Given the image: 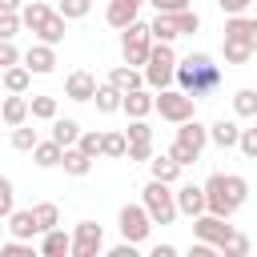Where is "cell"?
Segmentation results:
<instances>
[{
    "instance_id": "1",
    "label": "cell",
    "mask_w": 257,
    "mask_h": 257,
    "mask_svg": "<svg viewBox=\"0 0 257 257\" xmlns=\"http://www.w3.org/2000/svg\"><path fill=\"white\" fill-rule=\"evenodd\" d=\"M173 84H177L181 92H189L193 100H201V96H209V92L221 84V64H213L209 52H189L185 60H177Z\"/></svg>"
},
{
    "instance_id": "2",
    "label": "cell",
    "mask_w": 257,
    "mask_h": 257,
    "mask_svg": "<svg viewBox=\"0 0 257 257\" xmlns=\"http://www.w3.org/2000/svg\"><path fill=\"white\" fill-rule=\"evenodd\" d=\"M205 145H209V128H205L197 116H189V120L177 124V141L169 145V157L185 169V165H197V161H201Z\"/></svg>"
},
{
    "instance_id": "3",
    "label": "cell",
    "mask_w": 257,
    "mask_h": 257,
    "mask_svg": "<svg viewBox=\"0 0 257 257\" xmlns=\"http://www.w3.org/2000/svg\"><path fill=\"white\" fill-rule=\"evenodd\" d=\"M173 72H177V52H173V44H165V40H153V48H149V60L141 64V76H145V84H149L153 92H161V88H173Z\"/></svg>"
},
{
    "instance_id": "4",
    "label": "cell",
    "mask_w": 257,
    "mask_h": 257,
    "mask_svg": "<svg viewBox=\"0 0 257 257\" xmlns=\"http://www.w3.org/2000/svg\"><path fill=\"white\" fill-rule=\"evenodd\" d=\"M141 205L153 217V225H173L177 221V197H173V189L165 181H149L141 189Z\"/></svg>"
},
{
    "instance_id": "5",
    "label": "cell",
    "mask_w": 257,
    "mask_h": 257,
    "mask_svg": "<svg viewBox=\"0 0 257 257\" xmlns=\"http://www.w3.org/2000/svg\"><path fill=\"white\" fill-rule=\"evenodd\" d=\"M153 112H161V120H169V124H181V120L197 116V100L181 88H161V92H153Z\"/></svg>"
},
{
    "instance_id": "6",
    "label": "cell",
    "mask_w": 257,
    "mask_h": 257,
    "mask_svg": "<svg viewBox=\"0 0 257 257\" xmlns=\"http://www.w3.org/2000/svg\"><path fill=\"white\" fill-rule=\"evenodd\" d=\"M149 48H153V32H149L145 20H133V24L120 28V56H124V64L141 68L149 60Z\"/></svg>"
},
{
    "instance_id": "7",
    "label": "cell",
    "mask_w": 257,
    "mask_h": 257,
    "mask_svg": "<svg viewBox=\"0 0 257 257\" xmlns=\"http://www.w3.org/2000/svg\"><path fill=\"white\" fill-rule=\"evenodd\" d=\"M201 189H205V209H209V213H217V217H225V221H229V217L241 209V205L229 197V189H225V173H213Z\"/></svg>"
},
{
    "instance_id": "8",
    "label": "cell",
    "mask_w": 257,
    "mask_h": 257,
    "mask_svg": "<svg viewBox=\"0 0 257 257\" xmlns=\"http://www.w3.org/2000/svg\"><path fill=\"white\" fill-rule=\"evenodd\" d=\"M116 225H120V237H124V241L141 245V241L149 237V229H153V217L145 213V205H124V209L116 213Z\"/></svg>"
},
{
    "instance_id": "9",
    "label": "cell",
    "mask_w": 257,
    "mask_h": 257,
    "mask_svg": "<svg viewBox=\"0 0 257 257\" xmlns=\"http://www.w3.org/2000/svg\"><path fill=\"white\" fill-rule=\"evenodd\" d=\"M104 249V229L96 225V221H80L76 229H72V249H68V257H96Z\"/></svg>"
},
{
    "instance_id": "10",
    "label": "cell",
    "mask_w": 257,
    "mask_h": 257,
    "mask_svg": "<svg viewBox=\"0 0 257 257\" xmlns=\"http://www.w3.org/2000/svg\"><path fill=\"white\" fill-rule=\"evenodd\" d=\"M229 233H233V225H225V217H217V213H209V209L193 217V237H197V241H209V245L221 249V241H225Z\"/></svg>"
},
{
    "instance_id": "11",
    "label": "cell",
    "mask_w": 257,
    "mask_h": 257,
    "mask_svg": "<svg viewBox=\"0 0 257 257\" xmlns=\"http://www.w3.org/2000/svg\"><path fill=\"white\" fill-rule=\"evenodd\" d=\"M20 60H24V68H28L32 76H48V72H56V48L44 44V40H36Z\"/></svg>"
},
{
    "instance_id": "12",
    "label": "cell",
    "mask_w": 257,
    "mask_h": 257,
    "mask_svg": "<svg viewBox=\"0 0 257 257\" xmlns=\"http://www.w3.org/2000/svg\"><path fill=\"white\" fill-rule=\"evenodd\" d=\"M92 92H96V76H92L88 68H76V72L64 76V96H68V100L84 104V100H92Z\"/></svg>"
},
{
    "instance_id": "13",
    "label": "cell",
    "mask_w": 257,
    "mask_h": 257,
    "mask_svg": "<svg viewBox=\"0 0 257 257\" xmlns=\"http://www.w3.org/2000/svg\"><path fill=\"white\" fill-rule=\"evenodd\" d=\"M225 40H241V44H249L253 52H257V16H229L225 20Z\"/></svg>"
},
{
    "instance_id": "14",
    "label": "cell",
    "mask_w": 257,
    "mask_h": 257,
    "mask_svg": "<svg viewBox=\"0 0 257 257\" xmlns=\"http://www.w3.org/2000/svg\"><path fill=\"white\" fill-rule=\"evenodd\" d=\"M4 229H8L12 237H20V241H32V237L40 233V225H36V213H32V209H12V213L4 217Z\"/></svg>"
},
{
    "instance_id": "15",
    "label": "cell",
    "mask_w": 257,
    "mask_h": 257,
    "mask_svg": "<svg viewBox=\"0 0 257 257\" xmlns=\"http://www.w3.org/2000/svg\"><path fill=\"white\" fill-rule=\"evenodd\" d=\"M141 4H145V0H108V8H104L108 28H124V24H133L137 12H141Z\"/></svg>"
},
{
    "instance_id": "16",
    "label": "cell",
    "mask_w": 257,
    "mask_h": 257,
    "mask_svg": "<svg viewBox=\"0 0 257 257\" xmlns=\"http://www.w3.org/2000/svg\"><path fill=\"white\" fill-rule=\"evenodd\" d=\"M173 197H177V213H185V217L205 213V189L201 185H181Z\"/></svg>"
},
{
    "instance_id": "17",
    "label": "cell",
    "mask_w": 257,
    "mask_h": 257,
    "mask_svg": "<svg viewBox=\"0 0 257 257\" xmlns=\"http://www.w3.org/2000/svg\"><path fill=\"white\" fill-rule=\"evenodd\" d=\"M120 112H128V120L133 116H149L153 112V92L141 84V88H133V92H124L120 96Z\"/></svg>"
},
{
    "instance_id": "18",
    "label": "cell",
    "mask_w": 257,
    "mask_h": 257,
    "mask_svg": "<svg viewBox=\"0 0 257 257\" xmlns=\"http://www.w3.org/2000/svg\"><path fill=\"white\" fill-rule=\"evenodd\" d=\"M0 116H4V124H8V128L24 124V120H28V96H24V92H8V96H4V104H0Z\"/></svg>"
},
{
    "instance_id": "19",
    "label": "cell",
    "mask_w": 257,
    "mask_h": 257,
    "mask_svg": "<svg viewBox=\"0 0 257 257\" xmlns=\"http://www.w3.org/2000/svg\"><path fill=\"white\" fill-rule=\"evenodd\" d=\"M237 137H241V124L237 120H213L209 124V141L217 145V149H237Z\"/></svg>"
},
{
    "instance_id": "20",
    "label": "cell",
    "mask_w": 257,
    "mask_h": 257,
    "mask_svg": "<svg viewBox=\"0 0 257 257\" xmlns=\"http://www.w3.org/2000/svg\"><path fill=\"white\" fill-rule=\"evenodd\" d=\"M68 249H72V237L56 225V229H48V233H40V253L44 257H68Z\"/></svg>"
},
{
    "instance_id": "21",
    "label": "cell",
    "mask_w": 257,
    "mask_h": 257,
    "mask_svg": "<svg viewBox=\"0 0 257 257\" xmlns=\"http://www.w3.org/2000/svg\"><path fill=\"white\" fill-rule=\"evenodd\" d=\"M64 32H68V20H64V16L52 8V16H48V20L36 28V40H44V44H52V48H56V44L64 40Z\"/></svg>"
},
{
    "instance_id": "22",
    "label": "cell",
    "mask_w": 257,
    "mask_h": 257,
    "mask_svg": "<svg viewBox=\"0 0 257 257\" xmlns=\"http://www.w3.org/2000/svg\"><path fill=\"white\" fill-rule=\"evenodd\" d=\"M108 84L120 88V92H133V88L145 84V76H141V68H133V64H116V68L108 72Z\"/></svg>"
},
{
    "instance_id": "23",
    "label": "cell",
    "mask_w": 257,
    "mask_h": 257,
    "mask_svg": "<svg viewBox=\"0 0 257 257\" xmlns=\"http://www.w3.org/2000/svg\"><path fill=\"white\" fill-rule=\"evenodd\" d=\"M120 88H112L108 80L104 84H96V92H92V104H96V112H104V116H112V112H120Z\"/></svg>"
},
{
    "instance_id": "24",
    "label": "cell",
    "mask_w": 257,
    "mask_h": 257,
    "mask_svg": "<svg viewBox=\"0 0 257 257\" xmlns=\"http://www.w3.org/2000/svg\"><path fill=\"white\" fill-rule=\"evenodd\" d=\"M48 16H52V8H48L44 0H24V4H20V24H24V28H32V32H36Z\"/></svg>"
},
{
    "instance_id": "25",
    "label": "cell",
    "mask_w": 257,
    "mask_h": 257,
    "mask_svg": "<svg viewBox=\"0 0 257 257\" xmlns=\"http://www.w3.org/2000/svg\"><path fill=\"white\" fill-rule=\"evenodd\" d=\"M60 157H64V149H60V145H56L52 137H48V141H36V145H32V161H36L40 169H56V165H60Z\"/></svg>"
},
{
    "instance_id": "26",
    "label": "cell",
    "mask_w": 257,
    "mask_h": 257,
    "mask_svg": "<svg viewBox=\"0 0 257 257\" xmlns=\"http://www.w3.org/2000/svg\"><path fill=\"white\" fill-rule=\"evenodd\" d=\"M149 173H153V181H165V185H173V181L181 177V165H177L169 153H161V157H149Z\"/></svg>"
},
{
    "instance_id": "27",
    "label": "cell",
    "mask_w": 257,
    "mask_h": 257,
    "mask_svg": "<svg viewBox=\"0 0 257 257\" xmlns=\"http://www.w3.org/2000/svg\"><path fill=\"white\" fill-rule=\"evenodd\" d=\"M0 84H4V92H28L32 72H28L24 64H12V68H4V72H0Z\"/></svg>"
},
{
    "instance_id": "28",
    "label": "cell",
    "mask_w": 257,
    "mask_h": 257,
    "mask_svg": "<svg viewBox=\"0 0 257 257\" xmlns=\"http://www.w3.org/2000/svg\"><path fill=\"white\" fill-rule=\"evenodd\" d=\"M76 137H80V124H76L72 116H52V141H56L60 149L76 145Z\"/></svg>"
},
{
    "instance_id": "29",
    "label": "cell",
    "mask_w": 257,
    "mask_h": 257,
    "mask_svg": "<svg viewBox=\"0 0 257 257\" xmlns=\"http://www.w3.org/2000/svg\"><path fill=\"white\" fill-rule=\"evenodd\" d=\"M60 165H64V173H68V177H88L92 157H84L76 145H68V149H64V157H60Z\"/></svg>"
},
{
    "instance_id": "30",
    "label": "cell",
    "mask_w": 257,
    "mask_h": 257,
    "mask_svg": "<svg viewBox=\"0 0 257 257\" xmlns=\"http://www.w3.org/2000/svg\"><path fill=\"white\" fill-rule=\"evenodd\" d=\"M221 56H225V64H249L253 60V48L241 44V40H225L221 44Z\"/></svg>"
},
{
    "instance_id": "31",
    "label": "cell",
    "mask_w": 257,
    "mask_h": 257,
    "mask_svg": "<svg viewBox=\"0 0 257 257\" xmlns=\"http://www.w3.org/2000/svg\"><path fill=\"white\" fill-rule=\"evenodd\" d=\"M124 149H128V137L124 133H100V157H124Z\"/></svg>"
},
{
    "instance_id": "32",
    "label": "cell",
    "mask_w": 257,
    "mask_h": 257,
    "mask_svg": "<svg viewBox=\"0 0 257 257\" xmlns=\"http://www.w3.org/2000/svg\"><path fill=\"white\" fill-rule=\"evenodd\" d=\"M32 213H36V225H40V233H48V229H56V225H60V209H56L52 201H40V205H32Z\"/></svg>"
},
{
    "instance_id": "33",
    "label": "cell",
    "mask_w": 257,
    "mask_h": 257,
    "mask_svg": "<svg viewBox=\"0 0 257 257\" xmlns=\"http://www.w3.org/2000/svg\"><path fill=\"white\" fill-rule=\"evenodd\" d=\"M233 112L237 116H257V88H237L233 92Z\"/></svg>"
},
{
    "instance_id": "34",
    "label": "cell",
    "mask_w": 257,
    "mask_h": 257,
    "mask_svg": "<svg viewBox=\"0 0 257 257\" xmlns=\"http://www.w3.org/2000/svg\"><path fill=\"white\" fill-rule=\"evenodd\" d=\"M28 116L52 120V116H56V96H28Z\"/></svg>"
},
{
    "instance_id": "35",
    "label": "cell",
    "mask_w": 257,
    "mask_h": 257,
    "mask_svg": "<svg viewBox=\"0 0 257 257\" xmlns=\"http://www.w3.org/2000/svg\"><path fill=\"white\" fill-rule=\"evenodd\" d=\"M217 253H221V257H245V253H249V237L233 229V233L221 241V249H217Z\"/></svg>"
},
{
    "instance_id": "36",
    "label": "cell",
    "mask_w": 257,
    "mask_h": 257,
    "mask_svg": "<svg viewBox=\"0 0 257 257\" xmlns=\"http://www.w3.org/2000/svg\"><path fill=\"white\" fill-rule=\"evenodd\" d=\"M36 141H40V137H36V128H28V120L12 128V149H16V153H32Z\"/></svg>"
},
{
    "instance_id": "37",
    "label": "cell",
    "mask_w": 257,
    "mask_h": 257,
    "mask_svg": "<svg viewBox=\"0 0 257 257\" xmlns=\"http://www.w3.org/2000/svg\"><path fill=\"white\" fill-rule=\"evenodd\" d=\"M56 12H60L64 20H84V16L92 12V0H60Z\"/></svg>"
},
{
    "instance_id": "38",
    "label": "cell",
    "mask_w": 257,
    "mask_h": 257,
    "mask_svg": "<svg viewBox=\"0 0 257 257\" xmlns=\"http://www.w3.org/2000/svg\"><path fill=\"white\" fill-rule=\"evenodd\" d=\"M76 149H80L84 157H92V161H96V157H100V133H84V128H80V137H76Z\"/></svg>"
},
{
    "instance_id": "39",
    "label": "cell",
    "mask_w": 257,
    "mask_h": 257,
    "mask_svg": "<svg viewBox=\"0 0 257 257\" xmlns=\"http://www.w3.org/2000/svg\"><path fill=\"white\" fill-rule=\"evenodd\" d=\"M124 137H128V141H153V128H149L145 116H133L128 128H124Z\"/></svg>"
},
{
    "instance_id": "40",
    "label": "cell",
    "mask_w": 257,
    "mask_h": 257,
    "mask_svg": "<svg viewBox=\"0 0 257 257\" xmlns=\"http://www.w3.org/2000/svg\"><path fill=\"white\" fill-rule=\"evenodd\" d=\"M0 257H32V245L12 237V241H0Z\"/></svg>"
},
{
    "instance_id": "41",
    "label": "cell",
    "mask_w": 257,
    "mask_h": 257,
    "mask_svg": "<svg viewBox=\"0 0 257 257\" xmlns=\"http://www.w3.org/2000/svg\"><path fill=\"white\" fill-rule=\"evenodd\" d=\"M20 28H24L20 24V12H0V40H12Z\"/></svg>"
},
{
    "instance_id": "42",
    "label": "cell",
    "mask_w": 257,
    "mask_h": 257,
    "mask_svg": "<svg viewBox=\"0 0 257 257\" xmlns=\"http://www.w3.org/2000/svg\"><path fill=\"white\" fill-rule=\"evenodd\" d=\"M237 149H241L249 161H257V124H253V128H241V137H237Z\"/></svg>"
},
{
    "instance_id": "43",
    "label": "cell",
    "mask_w": 257,
    "mask_h": 257,
    "mask_svg": "<svg viewBox=\"0 0 257 257\" xmlns=\"http://www.w3.org/2000/svg\"><path fill=\"white\" fill-rule=\"evenodd\" d=\"M12 209H16V189L8 177H0V217H8Z\"/></svg>"
},
{
    "instance_id": "44",
    "label": "cell",
    "mask_w": 257,
    "mask_h": 257,
    "mask_svg": "<svg viewBox=\"0 0 257 257\" xmlns=\"http://www.w3.org/2000/svg\"><path fill=\"white\" fill-rule=\"evenodd\" d=\"M124 157H128V161H149V157H153V141H128Z\"/></svg>"
},
{
    "instance_id": "45",
    "label": "cell",
    "mask_w": 257,
    "mask_h": 257,
    "mask_svg": "<svg viewBox=\"0 0 257 257\" xmlns=\"http://www.w3.org/2000/svg\"><path fill=\"white\" fill-rule=\"evenodd\" d=\"M12 64H20V48H16L12 40H0V72L12 68Z\"/></svg>"
},
{
    "instance_id": "46",
    "label": "cell",
    "mask_w": 257,
    "mask_h": 257,
    "mask_svg": "<svg viewBox=\"0 0 257 257\" xmlns=\"http://www.w3.org/2000/svg\"><path fill=\"white\" fill-rule=\"evenodd\" d=\"M221 4V12H229V16H241V12H249L257 0H217Z\"/></svg>"
},
{
    "instance_id": "47",
    "label": "cell",
    "mask_w": 257,
    "mask_h": 257,
    "mask_svg": "<svg viewBox=\"0 0 257 257\" xmlns=\"http://www.w3.org/2000/svg\"><path fill=\"white\" fill-rule=\"evenodd\" d=\"M145 4H153L157 12H181V8H193L189 0H145Z\"/></svg>"
},
{
    "instance_id": "48",
    "label": "cell",
    "mask_w": 257,
    "mask_h": 257,
    "mask_svg": "<svg viewBox=\"0 0 257 257\" xmlns=\"http://www.w3.org/2000/svg\"><path fill=\"white\" fill-rule=\"evenodd\" d=\"M189 257H217V245H209V241H197V245H189Z\"/></svg>"
},
{
    "instance_id": "49",
    "label": "cell",
    "mask_w": 257,
    "mask_h": 257,
    "mask_svg": "<svg viewBox=\"0 0 257 257\" xmlns=\"http://www.w3.org/2000/svg\"><path fill=\"white\" fill-rule=\"evenodd\" d=\"M108 257H137V245H133V241H120V245L108 249Z\"/></svg>"
},
{
    "instance_id": "50",
    "label": "cell",
    "mask_w": 257,
    "mask_h": 257,
    "mask_svg": "<svg viewBox=\"0 0 257 257\" xmlns=\"http://www.w3.org/2000/svg\"><path fill=\"white\" fill-rule=\"evenodd\" d=\"M153 257H177V245H153Z\"/></svg>"
},
{
    "instance_id": "51",
    "label": "cell",
    "mask_w": 257,
    "mask_h": 257,
    "mask_svg": "<svg viewBox=\"0 0 257 257\" xmlns=\"http://www.w3.org/2000/svg\"><path fill=\"white\" fill-rule=\"evenodd\" d=\"M24 0H0V12H20Z\"/></svg>"
},
{
    "instance_id": "52",
    "label": "cell",
    "mask_w": 257,
    "mask_h": 257,
    "mask_svg": "<svg viewBox=\"0 0 257 257\" xmlns=\"http://www.w3.org/2000/svg\"><path fill=\"white\" fill-rule=\"evenodd\" d=\"M253 120H257V116H253Z\"/></svg>"
}]
</instances>
